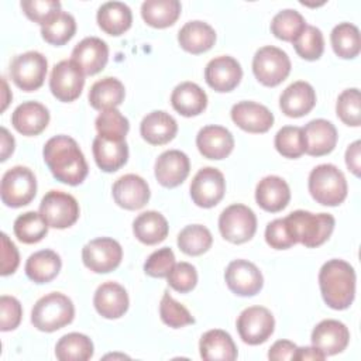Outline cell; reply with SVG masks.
Returning <instances> with one entry per match:
<instances>
[{"label":"cell","mask_w":361,"mask_h":361,"mask_svg":"<svg viewBox=\"0 0 361 361\" xmlns=\"http://www.w3.org/2000/svg\"><path fill=\"white\" fill-rule=\"evenodd\" d=\"M97 135L110 140H126L130 130V123L117 109L102 111L96 118Z\"/></svg>","instance_id":"obj_44"},{"label":"cell","mask_w":361,"mask_h":361,"mask_svg":"<svg viewBox=\"0 0 361 361\" xmlns=\"http://www.w3.org/2000/svg\"><path fill=\"white\" fill-rule=\"evenodd\" d=\"M255 200L265 212H281L290 200V190L286 180L276 175L262 178L255 188Z\"/></svg>","instance_id":"obj_26"},{"label":"cell","mask_w":361,"mask_h":361,"mask_svg":"<svg viewBox=\"0 0 361 361\" xmlns=\"http://www.w3.org/2000/svg\"><path fill=\"white\" fill-rule=\"evenodd\" d=\"M97 166L104 172H116L128 159V145L126 140H110L97 135L92 145Z\"/></svg>","instance_id":"obj_29"},{"label":"cell","mask_w":361,"mask_h":361,"mask_svg":"<svg viewBox=\"0 0 361 361\" xmlns=\"http://www.w3.org/2000/svg\"><path fill=\"white\" fill-rule=\"evenodd\" d=\"M175 254L169 247L154 251L144 264V272L152 278H166L175 265Z\"/></svg>","instance_id":"obj_51"},{"label":"cell","mask_w":361,"mask_h":361,"mask_svg":"<svg viewBox=\"0 0 361 361\" xmlns=\"http://www.w3.org/2000/svg\"><path fill=\"white\" fill-rule=\"evenodd\" d=\"M49 123L48 109L38 102H24L11 114L13 127L23 135H38Z\"/></svg>","instance_id":"obj_27"},{"label":"cell","mask_w":361,"mask_h":361,"mask_svg":"<svg viewBox=\"0 0 361 361\" xmlns=\"http://www.w3.org/2000/svg\"><path fill=\"white\" fill-rule=\"evenodd\" d=\"M226 180L223 173L213 166L197 171L190 182V197L199 207L209 209L216 206L224 196Z\"/></svg>","instance_id":"obj_14"},{"label":"cell","mask_w":361,"mask_h":361,"mask_svg":"<svg viewBox=\"0 0 361 361\" xmlns=\"http://www.w3.org/2000/svg\"><path fill=\"white\" fill-rule=\"evenodd\" d=\"M348 341L350 331L347 326L334 319L322 320L312 331V345L324 353L326 357L344 351Z\"/></svg>","instance_id":"obj_19"},{"label":"cell","mask_w":361,"mask_h":361,"mask_svg":"<svg viewBox=\"0 0 361 361\" xmlns=\"http://www.w3.org/2000/svg\"><path fill=\"white\" fill-rule=\"evenodd\" d=\"M275 319L264 306H250L237 319V331L241 340L250 345L265 343L274 333Z\"/></svg>","instance_id":"obj_12"},{"label":"cell","mask_w":361,"mask_h":361,"mask_svg":"<svg viewBox=\"0 0 361 361\" xmlns=\"http://www.w3.org/2000/svg\"><path fill=\"white\" fill-rule=\"evenodd\" d=\"M169 226L166 219L155 210H148L135 217L133 221V233L138 241L147 245H155L168 235Z\"/></svg>","instance_id":"obj_34"},{"label":"cell","mask_w":361,"mask_h":361,"mask_svg":"<svg viewBox=\"0 0 361 361\" xmlns=\"http://www.w3.org/2000/svg\"><path fill=\"white\" fill-rule=\"evenodd\" d=\"M93 305L104 319H118L128 310L130 299L127 290L120 283L109 281L96 289Z\"/></svg>","instance_id":"obj_23"},{"label":"cell","mask_w":361,"mask_h":361,"mask_svg":"<svg viewBox=\"0 0 361 361\" xmlns=\"http://www.w3.org/2000/svg\"><path fill=\"white\" fill-rule=\"evenodd\" d=\"M296 344L289 340H278L268 351L269 360H293L296 353Z\"/></svg>","instance_id":"obj_55"},{"label":"cell","mask_w":361,"mask_h":361,"mask_svg":"<svg viewBox=\"0 0 361 361\" xmlns=\"http://www.w3.org/2000/svg\"><path fill=\"white\" fill-rule=\"evenodd\" d=\"M140 133L148 144L164 145L175 138L178 133V123L169 113L155 110L142 118Z\"/></svg>","instance_id":"obj_28"},{"label":"cell","mask_w":361,"mask_h":361,"mask_svg":"<svg viewBox=\"0 0 361 361\" xmlns=\"http://www.w3.org/2000/svg\"><path fill=\"white\" fill-rule=\"evenodd\" d=\"M93 351L92 340L82 333H68L55 345V355L61 361H87Z\"/></svg>","instance_id":"obj_38"},{"label":"cell","mask_w":361,"mask_h":361,"mask_svg":"<svg viewBox=\"0 0 361 361\" xmlns=\"http://www.w3.org/2000/svg\"><path fill=\"white\" fill-rule=\"evenodd\" d=\"M47 71V58L38 51H28L14 56L10 65L11 80L25 92L39 89L44 85Z\"/></svg>","instance_id":"obj_9"},{"label":"cell","mask_w":361,"mask_h":361,"mask_svg":"<svg viewBox=\"0 0 361 361\" xmlns=\"http://www.w3.org/2000/svg\"><path fill=\"white\" fill-rule=\"evenodd\" d=\"M42 155L54 178L62 183L76 186L87 176V162L72 137L55 135L49 138L44 145Z\"/></svg>","instance_id":"obj_1"},{"label":"cell","mask_w":361,"mask_h":361,"mask_svg":"<svg viewBox=\"0 0 361 361\" xmlns=\"http://www.w3.org/2000/svg\"><path fill=\"white\" fill-rule=\"evenodd\" d=\"M265 241L275 250H286L296 244L285 219H275L268 223L265 228Z\"/></svg>","instance_id":"obj_52"},{"label":"cell","mask_w":361,"mask_h":361,"mask_svg":"<svg viewBox=\"0 0 361 361\" xmlns=\"http://www.w3.org/2000/svg\"><path fill=\"white\" fill-rule=\"evenodd\" d=\"M75 317L73 302L61 292H51L39 298L31 310V323L39 331L52 333L69 323Z\"/></svg>","instance_id":"obj_4"},{"label":"cell","mask_w":361,"mask_h":361,"mask_svg":"<svg viewBox=\"0 0 361 361\" xmlns=\"http://www.w3.org/2000/svg\"><path fill=\"white\" fill-rule=\"evenodd\" d=\"M159 316L161 320L172 329H179L195 323V319L189 313V310L182 303L176 302L168 290H165L162 295L159 303Z\"/></svg>","instance_id":"obj_47"},{"label":"cell","mask_w":361,"mask_h":361,"mask_svg":"<svg viewBox=\"0 0 361 361\" xmlns=\"http://www.w3.org/2000/svg\"><path fill=\"white\" fill-rule=\"evenodd\" d=\"M219 230L223 238L233 244L247 243L257 231L255 213L245 204H230L219 217Z\"/></svg>","instance_id":"obj_8"},{"label":"cell","mask_w":361,"mask_h":361,"mask_svg":"<svg viewBox=\"0 0 361 361\" xmlns=\"http://www.w3.org/2000/svg\"><path fill=\"white\" fill-rule=\"evenodd\" d=\"M83 86L85 73L72 59H63L52 68L49 89L58 100L65 103L76 100L83 90Z\"/></svg>","instance_id":"obj_13"},{"label":"cell","mask_w":361,"mask_h":361,"mask_svg":"<svg viewBox=\"0 0 361 361\" xmlns=\"http://www.w3.org/2000/svg\"><path fill=\"white\" fill-rule=\"evenodd\" d=\"M178 42L182 49L190 54H203L216 42V31L204 21H189L178 32Z\"/></svg>","instance_id":"obj_32"},{"label":"cell","mask_w":361,"mask_h":361,"mask_svg":"<svg viewBox=\"0 0 361 361\" xmlns=\"http://www.w3.org/2000/svg\"><path fill=\"white\" fill-rule=\"evenodd\" d=\"M231 120L247 133H267L274 126L271 110L255 102H238L231 107Z\"/></svg>","instance_id":"obj_18"},{"label":"cell","mask_w":361,"mask_h":361,"mask_svg":"<svg viewBox=\"0 0 361 361\" xmlns=\"http://www.w3.org/2000/svg\"><path fill=\"white\" fill-rule=\"evenodd\" d=\"M37 179L34 172L27 166H13L1 178L0 196L8 207H21L35 197Z\"/></svg>","instance_id":"obj_6"},{"label":"cell","mask_w":361,"mask_h":361,"mask_svg":"<svg viewBox=\"0 0 361 361\" xmlns=\"http://www.w3.org/2000/svg\"><path fill=\"white\" fill-rule=\"evenodd\" d=\"M283 219L295 243H300L307 248H314L326 243L336 224L334 217L329 213L314 214L306 210H295Z\"/></svg>","instance_id":"obj_3"},{"label":"cell","mask_w":361,"mask_h":361,"mask_svg":"<svg viewBox=\"0 0 361 361\" xmlns=\"http://www.w3.org/2000/svg\"><path fill=\"white\" fill-rule=\"evenodd\" d=\"M18 264H20V255H18L17 247L14 245V243L8 238V235L6 233H1V267H0V274L3 276L14 274Z\"/></svg>","instance_id":"obj_54"},{"label":"cell","mask_w":361,"mask_h":361,"mask_svg":"<svg viewBox=\"0 0 361 361\" xmlns=\"http://www.w3.org/2000/svg\"><path fill=\"white\" fill-rule=\"evenodd\" d=\"M361 141L357 140L353 144L348 145L347 151H345V165L348 168V171H351L355 176H360V171H361Z\"/></svg>","instance_id":"obj_56"},{"label":"cell","mask_w":361,"mask_h":361,"mask_svg":"<svg viewBox=\"0 0 361 361\" xmlns=\"http://www.w3.org/2000/svg\"><path fill=\"white\" fill-rule=\"evenodd\" d=\"M21 8L31 21L44 25L61 11V3L58 0H23Z\"/></svg>","instance_id":"obj_50"},{"label":"cell","mask_w":361,"mask_h":361,"mask_svg":"<svg viewBox=\"0 0 361 361\" xmlns=\"http://www.w3.org/2000/svg\"><path fill=\"white\" fill-rule=\"evenodd\" d=\"M71 59L85 75H96L109 61V47L97 37H86L75 45Z\"/></svg>","instance_id":"obj_21"},{"label":"cell","mask_w":361,"mask_h":361,"mask_svg":"<svg viewBox=\"0 0 361 361\" xmlns=\"http://www.w3.org/2000/svg\"><path fill=\"white\" fill-rule=\"evenodd\" d=\"M319 286L329 307L344 310L355 298V271L344 259H329L319 271Z\"/></svg>","instance_id":"obj_2"},{"label":"cell","mask_w":361,"mask_h":361,"mask_svg":"<svg viewBox=\"0 0 361 361\" xmlns=\"http://www.w3.org/2000/svg\"><path fill=\"white\" fill-rule=\"evenodd\" d=\"M178 0H145L141 4L142 20L154 28H166L176 23L180 16Z\"/></svg>","instance_id":"obj_37"},{"label":"cell","mask_w":361,"mask_h":361,"mask_svg":"<svg viewBox=\"0 0 361 361\" xmlns=\"http://www.w3.org/2000/svg\"><path fill=\"white\" fill-rule=\"evenodd\" d=\"M171 104L183 117L199 116L207 106V94L199 85L182 82L172 90Z\"/></svg>","instance_id":"obj_31"},{"label":"cell","mask_w":361,"mask_h":361,"mask_svg":"<svg viewBox=\"0 0 361 361\" xmlns=\"http://www.w3.org/2000/svg\"><path fill=\"white\" fill-rule=\"evenodd\" d=\"M124 85L118 79L107 76L92 85L87 99L93 109L104 111L120 106L124 100Z\"/></svg>","instance_id":"obj_35"},{"label":"cell","mask_w":361,"mask_h":361,"mask_svg":"<svg viewBox=\"0 0 361 361\" xmlns=\"http://www.w3.org/2000/svg\"><path fill=\"white\" fill-rule=\"evenodd\" d=\"M312 197L323 206H338L347 197L344 173L333 164H322L312 169L307 180Z\"/></svg>","instance_id":"obj_5"},{"label":"cell","mask_w":361,"mask_h":361,"mask_svg":"<svg viewBox=\"0 0 361 361\" xmlns=\"http://www.w3.org/2000/svg\"><path fill=\"white\" fill-rule=\"evenodd\" d=\"M275 148L285 158H299L305 154L303 130L296 126H285L275 135Z\"/></svg>","instance_id":"obj_45"},{"label":"cell","mask_w":361,"mask_h":361,"mask_svg":"<svg viewBox=\"0 0 361 361\" xmlns=\"http://www.w3.org/2000/svg\"><path fill=\"white\" fill-rule=\"evenodd\" d=\"M200 357L206 361H233L237 358V347L231 336L220 329H213L200 337Z\"/></svg>","instance_id":"obj_30"},{"label":"cell","mask_w":361,"mask_h":361,"mask_svg":"<svg viewBox=\"0 0 361 361\" xmlns=\"http://www.w3.org/2000/svg\"><path fill=\"white\" fill-rule=\"evenodd\" d=\"M302 130L306 154L312 157H323L334 149L338 135L333 123L324 118H316L309 121Z\"/></svg>","instance_id":"obj_24"},{"label":"cell","mask_w":361,"mask_h":361,"mask_svg":"<svg viewBox=\"0 0 361 361\" xmlns=\"http://www.w3.org/2000/svg\"><path fill=\"white\" fill-rule=\"evenodd\" d=\"M154 169L159 185L165 188H176L188 178L190 162L185 152L179 149H169L157 158Z\"/></svg>","instance_id":"obj_20"},{"label":"cell","mask_w":361,"mask_h":361,"mask_svg":"<svg viewBox=\"0 0 361 361\" xmlns=\"http://www.w3.org/2000/svg\"><path fill=\"white\" fill-rule=\"evenodd\" d=\"M97 24L109 35L124 34L133 23L131 8L121 1H107L97 10Z\"/></svg>","instance_id":"obj_33"},{"label":"cell","mask_w":361,"mask_h":361,"mask_svg":"<svg viewBox=\"0 0 361 361\" xmlns=\"http://www.w3.org/2000/svg\"><path fill=\"white\" fill-rule=\"evenodd\" d=\"M196 147L207 159H223L234 148L233 134L221 126H206L196 135Z\"/></svg>","instance_id":"obj_22"},{"label":"cell","mask_w":361,"mask_h":361,"mask_svg":"<svg viewBox=\"0 0 361 361\" xmlns=\"http://www.w3.org/2000/svg\"><path fill=\"white\" fill-rule=\"evenodd\" d=\"M61 257L52 250H41L31 254L25 262V274L35 283L51 282L61 271Z\"/></svg>","instance_id":"obj_36"},{"label":"cell","mask_w":361,"mask_h":361,"mask_svg":"<svg viewBox=\"0 0 361 361\" xmlns=\"http://www.w3.org/2000/svg\"><path fill=\"white\" fill-rule=\"evenodd\" d=\"M316 104V92L305 80L290 83L279 97V107L288 117H302L310 113Z\"/></svg>","instance_id":"obj_25"},{"label":"cell","mask_w":361,"mask_h":361,"mask_svg":"<svg viewBox=\"0 0 361 361\" xmlns=\"http://www.w3.org/2000/svg\"><path fill=\"white\" fill-rule=\"evenodd\" d=\"M243 69L237 59L228 55H220L209 61L204 68L206 83L216 92H231L240 83Z\"/></svg>","instance_id":"obj_16"},{"label":"cell","mask_w":361,"mask_h":361,"mask_svg":"<svg viewBox=\"0 0 361 361\" xmlns=\"http://www.w3.org/2000/svg\"><path fill=\"white\" fill-rule=\"evenodd\" d=\"M213 243L212 233L202 224H190L178 234V247L186 255L197 257L204 254Z\"/></svg>","instance_id":"obj_41"},{"label":"cell","mask_w":361,"mask_h":361,"mask_svg":"<svg viewBox=\"0 0 361 361\" xmlns=\"http://www.w3.org/2000/svg\"><path fill=\"white\" fill-rule=\"evenodd\" d=\"M326 355L316 347H298L293 360L298 361H320L324 360Z\"/></svg>","instance_id":"obj_57"},{"label":"cell","mask_w":361,"mask_h":361,"mask_svg":"<svg viewBox=\"0 0 361 361\" xmlns=\"http://www.w3.org/2000/svg\"><path fill=\"white\" fill-rule=\"evenodd\" d=\"M333 51L343 59H353L360 54L361 38L360 30L351 23H340L330 34Z\"/></svg>","instance_id":"obj_39"},{"label":"cell","mask_w":361,"mask_h":361,"mask_svg":"<svg viewBox=\"0 0 361 361\" xmlns=\"http://www.w3.org/2000/svg\"><path fill=\"white\" fill-rule=\"evenodd\" d=\"M48 224L37 212H25L14 221V234L24 244H35L48 233Z\"/></svg>","instance_id":"obj_42"},{"label":"cell","mask_w":361,"mask_h":361,"mask_svg":"<svg viewBox=\"0 0 361 361\" xmlns=\"http://www.w3.org/2000/svg\"><path fill=\"white\" fill-rule=\"evenodd\" d=\"M76 32V21L72 14L66 11L56 13L51 20L41 25V35L45 42L61 47L66 44Z\"/></svg>","instance_id":"obj_40"},{"label":"cell","mask_w":361,"mask_h":361,"mask_svg":"<svg viewBox=\"0 0 361 361\" xmlns=\"http://www.w3.org/2000/svg\"><path fill=\"white\" fill-rule=\"evenodd\" d=\"M39 213L49 227L68 228L79 219V204L76 199L61 190H49L41 200Z\"/></svg>","instance_id":"obj_10"},{"label":"cell","mask_w":361,"mask_h":361,"mask_svg":"<svg viewBox=\"0 0 361 361\" xmlns=\"http://www.w3.org/2000/svg\"><path fill=\"white\" fill-rule=\"evenodd\" d=\"M306 25L307 24L299 11L285 8L274 16L271 21V32L278 39L293 42Z\"/></svg>","instance_id":"obj_43"},{"label":"cell","mask_w":361,"mask_h":361,"mask_svg":"<svg viewBox=\"0 0 361 361\" xmlns=\"http://www.w3.org/2000/svg\"><path fill=\"white\" fill-rule=\"evenodd\" d=\"M23 317V307L14 296L3 295L0 298V330L10 331L18 327Z\"/></svg>","instance_id":"obj_53"},{"label":"cell","mask_w":361,"mask_h":361,"mask_svg":"<svg viewBox=\"0 0 361 361\" xmlns=\"http://www.w3.org/2000/svg\"><path fill=\"white\" fill-rule=\"evenodd\" d=\"M0 131H1V148H0L1 152H0V161L4 162V161L13 154L16 142H14L13 135L8 133V130H7L6 127H1Z\"/></svg>","instance_id":"obj_58"},{"label":"cell","mask_w":361,"mask_h":361,"mask_svg":"<svg viewBox=\"0 0 361 361\" xmlns=\"http://www.w3.org/2000/svg\"><path fill=\"white\" fill-rule=\"evenodd\" d=\"M151 192L145 179L138 175L127 173L120 176L113 185L114 202L127 210H138L149 200Z\"/></svg>","instance_id":"obj_17"},{"label":"cell","mask_w":361,"mask_h":361,"mask_svg":"<svg viewBox=\"0 0 361 361\" xmlns=\"http://www.w3.org/2000/svg\"><path fill=\"white\" fill-rule=\"evenodd\" d=\"M166 279H168V285L173 290L179 293H188L197 283V271L189 262H178L173 265Z\"/></svg>","instance_id":"obj_49"},{"label":"cell","mask_w":361,"mask_h":361,"mask_svg":"<svg viewBox=\"0 0 361 361\" xmlns=\"http://www.w3.org/2000/svg\"><path fill=\"white\" fill-rule=\"evenodd\" d=\"M123 258V248L118 241L110 237H99L82 248V261L86 268L96 274L114 271Z\"/></svg>","instance_id":"obj_11"},{"label":"cell","mask_w":361,"mask_h":361,"mask_svg":"<svg viewBox=\"0 0 361 361\" xmlns=\"http://www.w3.org/2000/svg\"><path fill=\"white\" fill-rule=\"evenodd\" d=\"M228 289L238 296H254L264 285V278L258 267L247 259L231 261L224 272Z\"/></svg>","instance_id":"obj_15"},{"label":"cell","mask_w":361,"mask_h":361,"mask_svg":"<svg viewBox=\"0 0 361 361\" xmlns=\"http://www.w3.org/2000/svg\"><path fill=\"white\" fill-rule=\"evenodd\" d=\"M296 54L306 61H316L324 51V38L322 31L314 25H306L293 41Z\"/></svg>","instance_id":"obj_46"},{"label":"cell","mask_w":361,"mask_h":361,"mask_svg":"<svg viewBox=\"0 0 361 361\" xmlns=\"http://www.w3.org/2000/svg\"><path fill=\"white\" fill-rule=\"evenodd\" d=\"M336 113L338 118L351 127H358L361 124V99L360 90L357 87L345 89L336 103Z\"/></svg>","instance_id":"obj_48"},{"label":"cell","mask_w":361,"mask_h":361,"mask_svg":"<svg viewBox=\"0 0 361 361\" xmlns=\"http://www.w3.org/2000/svg\"><path fill=\"white\" fill-rule=\"evenodd\" d=\"M1 83H3V100H1V111L6 110V107L8 106V103L11 102V92L8 90V86H7V82L4 80V78L1 79Z\"/></svg>","instance_id":"obj_59"},{"label":"cell","mask_w":361,"mask_h":361,"mask_svg":"<svg viewBox=\"0 0 361 361\" xmlns=\"http://www.w3.org/2000/svg\"><path fill=\"white\" fill-rule=\"evenodd\" d=\"M252 72L259 83L274 87L288 78L290 59L281 48L265 45L259 48L252 58Z\"/></svg>","instance_id":"obj_7"}]
</instances>
